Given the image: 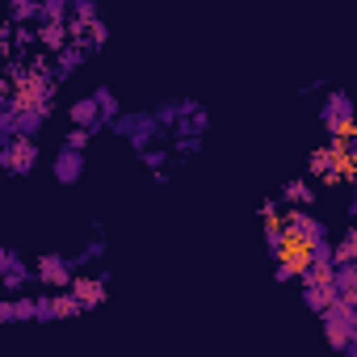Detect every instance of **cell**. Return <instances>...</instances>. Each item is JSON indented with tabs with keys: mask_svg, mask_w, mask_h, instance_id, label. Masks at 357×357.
Listing matches in <instances>:
<instances>
[{
	"mask_svg": "<svg viewBox=\"0 0 357 357\" xmlns=\"http://www.w3.org/2000/svg\"><path fill=\"white\" fill-rule=\"evenodd\" d=\"M319 319H324L328 344L344 357H357V298H328Z\"/></svg>",
	"mask_w": 357,
	"mask_h": 357,
	"instance_id": "1",
	"label": "cell"
},
{
	"mask_svg": "<svg viewBox=\"0 0 357 357\" xmlns=\"http://www.w3.org/2000/svg\"><path fill=\"white\" fill-rule=\"evenodd\" d=\"M105 130H114L118 139H126L135 151H139V147H151V143H164V139H168V130L155 122V114H151V109H135V114H126V109H122V114H118V118H114Z\"/></svg>",
	"mask_w": 357,
	"mask_h": 357,
	"instance_id": "2",
	"label": "cell"
},
{
	"mask_svg": "<svg viewBox=\"0 0 357 357\" xmlns=\"http://www.w3.org/2000/svg\"><path fill=\"white\" fill-rule=\"evenodd\" d=\"M282 227H286L290 248H307V244H315V240H328V236H332V231H328V223H324V219H315V211H311V206H286V211H282Z\"/></svg>",
	"mask_w": 357,
	"mask_h": 357,
	"instance_id": "3",
	"label": "cell"
},
{
	"mask_svg": "<svg viewBox=\"0 0 357 357\" xmlns=\"http://www.w3.org/2000/svg\"><path fill=\"white\" fill-rule=\"evenodd\" d=\"M30 298H34V311H30L34 324H55V319L84 315V307H80V298L72 290H47V294H30Z\"/></svg>",
	"mask_w": 357,
	"mask_h": 357,
	"instance_id": "4",
	"label": "cell"
},
{
	"mask_svg": "<svg viewBox=\"0 0 357 357\" xmlns=\"http://www.w3.org/2000/svg\"><path fill=\"white\" fill-rule=\"evenodd\" d=\"M319 122H324V130H328V135H349V130H357V109H353V97H349L344 89L324 93Z\"/></svg>",
	"mask_w": 357,
	"mask_h": 357,
	"instance_id": "5",
	"label": "cell"
},
{
	"mask_svg": "<svg viewBox=\"0 0 357 357\" xmlns=\"http://www.w3.org/2000/svg\"><path fill=\"white\" fill-rule=\"evenodd\" d=\"M38 160H43V151L26 135H13L5 147H0V172H9V176H30L38 168Z\"/></svg>",
	"mask_w": 357,
	"mask_h": 357,
	"instance_id": "6",
	"label": "cell"
},
{
	"mask_svg": "<svg viewBox=\"0 0 357 357\" xmlns=\"http://www.w3.org/2000/svg\"><path fill=\"white\" fill-rule=\"evenodd\" d=\"M72 278H76V269H72V257H63V252H47L34 265V282L43 290H68Z\"/></svg>",
	"mask_w": 357,
	"mask_h": 357,
	"instance_id": "7",
	"label": "cell"
},
{
	"mask_svg": "<svg viewBox=\"0 0 357 357\" xmlns=\"http://www.w3.org/2000/svg\"><path fill=\"white\" fill-rule=\"evenodd\" d=\"M307 172L315 176V181H324V185H349V181H353V168H344L328 143H324L319 151H311V160H307Z\"/></svg>",
	"mask_w": 357,
	"mask_h": 357,
	"instance_id": "8",
	"label": "cell"
},
{
	"mask_svg": "<svg viewBox=\"0 0 357 357\" xmlns=\"http://www.w3.org/2000/svg\"><path fill=\"white\" fill-rule=\"evenodd\" d=\"M84 168H89V155L76 151V147H68V143H59V151L51 155V176H55L59 185H80L84 181Z\"/></svg>",
	"mask_w": 357,
	"mask_h": 357,
	"instance_id": "9",
	"label": "cell"
},
{
	"mask_svg": "<svg viewBox=\"0 0 357 357\" xmlns=\"http://www.w3.org/2000/svg\"><path fill=\"white\" fill-rule=\"evenodd\" d=\"M84 63H89V47H84V43H76V38H68V43L55 51L51 72H55V80H59V84H68V80H72Z\"/></svg>",
	"mask_w": 357,
	"mask_h": 357,
	"instance_id": "10",
	"label": "cell"
},
{
	"mask_svg": "<svg viewBox=\"0 0 357 357\" xmlns=\"http://www.w3.org/2000/svg\"><path fill=\"white\" fill-rule=\"evenodd\" d=\"M68 290L80 298V307H84V311H89V307H101V303H105V294H109V273H97V278H89V273L80 269V273L68 282Z\"/></svg>",
	"mask_w": 357,
	"mask_h": 357,
	"instance_id": "11",
	"label": "cell"
},
{
	"mask_svg": "<svg viewBox=\"0 0 357 357\" xmlns=\"http://www.w3.org/2000/svg\"><path fill=\"white\" fill-rule=\"evenodd\" d=\"M328 286H332V298H357V261H332Z\"/></svg>",
	"mask_w": 357,
	"mask_h": 357,
	"instance_id": "12",
	"label": "cell"
},
{
	"mask_svg": "<svg viewBox=\"0 0 357 357\" xmlns=\"http://www.w3.org/2000/svg\"><path fill=\"white\" fill-rule=\"evenodd\" d=\"M68 122H72V126H80V130H89V135H101V130H105V122H101V114H97V101H93V97H76V101L68 105Z\"/></svg>",
	"mask_w": 357,
	"mask_h": 357,
	"instance_id": "13",
	"label": "cell"
},
{
	"mask_svg": "<svg viewBox=\"0 0 357 357\" xmlns=\"http://www.w3.org/2000/svg\"><path fill=\"white\" fill-rule=\"evenodd\" d=\"M105 252H109L105 236H101V231H93V240H84V248L72 257V269H76V273H80V269H93L97 261H105Z\"/></svg>",
	"mask_w": 357,
	"mask_h": 357,
	"instance_id": "14",
	"label": "cell"
},
{
	"mask_svg": "<svg viewBox=\"0 0 357 357\" xmlns=\"http://www.w3.org/2000/svg\"><path fill=\"white\" fill-rule=\"evenodd\" d=\"M282 206H311L315 202V190H311V181H303V176H294V181H286L282 185Z\"/></svg>",
	"mask_w": 357,
	"mask_h": 357,
	"instance_id": "15",
	"label": "cell"
},
{
	"mask_svg": "<svg viewBox=\"0 0 357 357\" xmlns=\"http://www.w3.org/2000/svg\"><path fill=\"white\" fill-rule=\"evenodd\" d=\"M89 97L97 101V114H101V122H105V126H109V122H114V118L122 114V101H118V93H114L109 84H101V89H93Z\"/></svg>",
	"mask_w": 357,
	"mask_h": 357,
	"instance_id": "16",
	"label": "cell"
},
{
	"mask_svg": "<svg viewBox=\"0 0 357 357\" xmlns=\"http://www.w3.org/2000/svg\"><path fill=\"white\" fill-rule=\"evenodd\" d=\"M43 0H9V22L13 26H38Z\"/></svg>",
	"mask_w": 357,
	"mask_h": 357,
	"instance_id": "17",
	"label": "cell"
},
{
	"mask_svg": "<svg viewBox=\"0 0 357 357\" xmlns=\"http://www.w3.org/2000/svg\"><path fill=\"white\" fill-rule=\"evenodd\" d=\"M63 43H68V26H63V22H43V26H38V47H43V51L55 55Z\"/></svg>",
	"mask_w": 357,
	"mask_h": 357,
	"instance_id": "18",
	"label": "cell"
},
{
	"mask_svg": "<svg viewBox=\"0 0 357 357\" xmlns=\"http://www.w3.org/2000/svg\"><path fill=\"white\" fill-rule=\"evenodd\" d=\"M265 248H269V257L278 261L286 248H290V240H286V227H282V219H265Z\"/></svg>",
	"mask_w": 357,
	"mask_h": 357,
	"instance_id": "19",
	"label": "cell"
},
{
	"mask_svg": "<svg viewBox=\"0 0 357 357\" xmlns=\"http://www.w3.org/2000/svg\"><path fill=\"white\" fill-rule=\"evenodd\" d=\"M68 13H72V0H43L38 26H43V22H68Z\"/></svg>",
	"mask_w": 357,
	"mask_h": 357,
	"instance_id": "20",
	"label": "cell"
},
{
	"mask_svg": "<svg viewBox=\"0 0 357 357\" xmlns=\"http://www.w3.org/2000/svg\"><path fill=\"white\" fill-rule=\"evenodd\" d=\"M139 160L155 172V168H168V160H172V151L164 147V143H151V147H139Z\"/></svg>",
	"mask_w": 357,
	"mask_h": 357,
	"instance_id": "21",
	"label": "cell"
},
{
	"mask_svg": "<svg viewBox=\"0 0 357 357\" xmlns=\"http://www.w3.org/2000/svg\"><path fill=\"white\" fill-rule=\"evenodd\" d=\"M332 248H336V261H357V231L344 227L340 240H332Z\"/></svg>",
	"mask_w": 357,
	"mask_h": 357,
	"instance_id": "22",
	"label": "cell"
},
{
	"mask_svg": "<svg viewBox=\"0 0 357 357\" xmlns=\"http://www.w3.org/2000/svg\"><path fill=\"white\" fill-rule=\"evenodd\" d=\"M63 143H68V147H76V151H89V143H93V135H89V130H80V126H72V130L63 135Z\"/></svg>",
	"mask_w": 357,
	"mask_h": 357,
	"instance_id": "23",
	"label": "cell"
},
{
	"mask_svg": "<svg viewBox=\"0 0 357 357\" xmlns=\"http://www.w3.org/2000/svg\"><path fill=\"white\" fill-rule=\"evenodd\" d=\"M22 265V252H13L9 244H0V278H5L9 269H17Z\"/></svg>",
	"mask_w": 357,
	"mask_h": 357,
	"instance_id": "24",
	"label": "cell"
},
{
	"mask_svg": "<svg viewBox=\"0 0 357 357\" xmlns=\"http://www.w3.org/2000/svg\"><path fill=\"white\" fill-rule=\"evenodd\" d=\"M261 215H265V219H282V198H269V202H261Z\"/></svg>",
	"mask_w": 357,
	"mask_h": 357,
	"instance_id": "25",
	"label": "cell"
},
{
	"mask_svg": "<svg viewBox=\"0 0 357 357\" xmlns=\"http://www.w3.org/2000/svg\"><path fill=\"white\" fill-rule=\"evenodd\" d=\"M9 105H13V89H9V84H0V114H5Z\"/></svg>",
	"mask_w": 357,
	"mask_h": 357,
	"instance_id": "26",
	"label": "cell"
}]
</instances>
